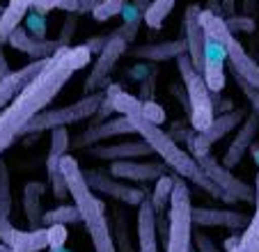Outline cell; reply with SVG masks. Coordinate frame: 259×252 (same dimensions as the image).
<instances>
[{
  "label": "cell",
  "mask_w": 259,
  "mask_h": 252,
  "mask_svg": "<svg viewBox=\"0 0 259 252\" xmlns=\"http://www.w3.org/2000/svg\"><path fill=\"white\" fill-rule=\"evenodd\" d=\"M10 73V62H7L5 53H3V41H0V78Z\"/></svg>",
  "instance_id": "b9f144b4"
},
{
  "label": "cell",
  "mask_w": 259,
  "mask_h": 252,
  "mask_svg": "<svg viewBox=\"0 0 259 252\" xmlns=\"http://www.w3.org/2000/svg\"><path fill=\"white\" fill-rule=\"evenodd\" d=\"M202 7L200 5H188L186 14H184V39L188 44V58L193 60L197 69H204V41H206V32L202 28Z\"/></svg>",
  "instance_id": "ac0fdd59"
},
{
  "label": "cell",
  "mask_w": 259,
  "mask_h": 252,
  "mask_svg": "<svg viewBox=\"0 0 259 252\" xmlns=\"http://www.w3.org/2000/svg\"><path fill=\"white\" fill-rule=\"evenodd\" d=\"M124 7H126V0H99V5L92 12V19L101 21V23L103 21H110L122 14Z\"/></svg>",
  "instance_id": "d6a6232c"
},
{
  "label": "cell",
  "mask_w": 259,
  "mask_h": 252,
  "mask_svg": "<svg viewBox=\"0 0 259 252\" xmlns=\"http://www.w3.org/2000/svg\"><path fill=\"white\" fill-rule=\"evenodd\" d=\"M3 10H5V7H0V16H3Z\"/></svg>",
  "instance_id": "7dc6e473"
},
{
  "label": "cell",
  "mask_w": 259,
  "mask_h": 252,
  "mask_svg": "<svg viewBox=\"0 0 259 252\" xmlns=\"http://www.w3.org/2000/svg\"><path fill=\"white\" fill-rule=\"evenodd\" d=\"M60 167H62L64 179L69 184V197L78 206L80 220H83L85 229H88L90 238H92L94 252H117L115 234L110 229V220H108V214H106V204L88 186L78 160L73 156H64Z\"/></svg>",
  "instance_id": "3957f363"
},
{
  "label": "cell",
  "mask_w": 259,
  "mask_h": 252,
  "mask_svg": "<svg viewBox=\"0 0 259 252\" xmlns=\"http://www.w3.org/2000/svg\"><path fill=\"white\" fill-rule=\"evenodd\" d=\"M115 112L126 115L128 119L133 121L138 136L152 147L154 154H156L158 158L175 172V175H179V177H184V179H188L191 184L200 186V188L204 190V193H209L211 197L225 199V193H223V190L206 177V172L202 170V165L197 163L195 156H193L191 151L181 149V147L172 140L170 133H165L158 124H154V121L147 119L145 112H142L140 99H136L128 92H122V90H119V92L115 94Z\"/></svg>",
  "instance_id": "7a4b0ae2"
},
{
  "label": "cell",
  "mask_w": 259,
  "mask_h": 252,
  "mask_svg": "<svg viewBox=\"0 0 259 252\" xmlns=\"http://www.w3.org/2000/svg\"><path fill=\"white\" fill-rule=\"evenodd\" d=\"M245 115H248V112L241 110V108L220 112V117H215V119L211 121L209 129H204V131H195L193 136H188V151H191L195 158L211 154V149H213L215 142L223 140L227 133H232L234 129H239V126L243 124Z\"/></svg>",
  "instance_id": "8fae6325"
},
{
  "label": "cell",
  "mask_w": 259,
  "mask_h": 252,
  "mask_svg": "<svg viewBox=\"0 0 259 252\" xmlns=\"http://www.w3.org/2000/svg\"><path fill=\"white\" fill-rule=\"evenodd\" d=\"M172 193H175V172H172V175H163L161 179L156 181L154 195L149 197V199H152L154 211H156V218L165 216V208H170Z\"/></svg>",
  "instance_id": "f1b7e54d"
},
{
  "label": "cell",
  "mask_w": 259,
  "mask_h": 252,
  "mask_svg": "<svg viewBox=\"0 0 259 252\" xmlns=\"http://www.w3.org/2000/svg\"><path fill=\"white\" fill-rule=\"evenodd\" d=\"M5 245H10L16 252H41L49 250V227H39V229H16L10 234Z\"/></svg>",
  "instance_id": "484cf974"
},
{
  "label": "cell",
  "mask_w": 259,
  "mask_h": 252,
  "mask_svg": "<svg viewBox=\"0 0 259 252\" xmlns=\"http://www.w3.org/2000/svg\"><path fill=\"white\" fill-rule=\"evenodd\" d=\"M12 252H16V250H12Z\"/></svg>",
  "instance_id": "c3c4849f"
},
{
  "label": "cell",
  "mask_w": 259,
  "mask_h": 252,
  "mask_svg": "<svg viewBox=\"0 0 259 252\" xmlns=\"http://www.w3.org/2000/svg\"><path fill=\"white\" fill-rule=\"evenodd\" d=\"M223 12L227 14V19L234 16V0H223Z\"/></svg>",
  "instance_id": "7bdbcfd3"
},
{
  "label": "cell",
  "mask_w": 259,
  "mask_h": 252,
  "mask_svg": "<svg viewBox=\"0 0 259 252\" xmlns=\"http://www.w3.org/2000/svg\"><path fill=\"white\" fill-rule=\"evenodd\" d=\"M67 238V225H51L49 227V247H64Z\"/></svg>",
  "instance_id": "8d00e7d4"
},
{
  "label": "cell",
  "mask_w": 259,
  "mask_h": 252,
  "mask_svg": "<svg viewBox=\"0 0 259 252\" xmlns=\"http://www.w3.org/2000/svg\"><path fill=\"white\" fill-rule=\"evenodd\" d=\"M12 216V184H10V167L0 158V241L7 243L14 225L10 223Z\"/></svg>",
  "instance_id": "83f0119b"
},
{
  "label": "cell",
  "mask_w": 259,
  "mask_h": 252,
  "mask_svg": "<svg viewBox=\"0 0 259 252\" xmlns=\"http://www.w3.org/2000/svg\"><path fill=\"white\" fill-rule=\"evenodd\" d=\"M138 232V252H158V227H156V211L152 206V199L147 197L138 206L136 218Z\"/></svg>",
  "instance_id": "603a6c76"
},
{
  "label": "cell",
  "mask_w": 259,
  "mask_h": 252,
  "mask_svg": "<svg viewBox=\"0 0 259 252\" xmlns=\"http://www.w3.org/2000/svg\"><path fill=\"white\" fill-rule=\"evenodd\" d=\"M126 53L136 60L165 62V60H177L181 55H188V44L186 39H170V41H158V44H140L136 49H128Z\"/></svg>",
  "instance_id": "7402d4cb"
},
{
  "label": "cell",
  "mask_w": 259,
  "mask_h": 252,
  "mask_svg": "<svg viewBox=\"0 0 259 252\" xmlns=\"http://www.w3.org/2000/svg\"><path fill=\"white\" fill-rule=\"evenodd\" d=\"M71 223H83L80 220V211L76 204H58L55 208L44 214V225H71Z\"/></svg>",
  "instance_id": "4dcf8cb0"
},
{
  "label": "cell",
  "mask_w": 259,
  "mask_h": 252,
  "mask_svg": "<svg viewBox=\"0 0 259 252\" xmlns=\"http://www.w3.org/2000/svg\"><path fill=\"white\" fill-rule=\"evenodd\" d=\"M103 97H106V92H92V94H85L83 99H78V101L71 103V106L53 108V110L46 108L44 112H39V115L28 124L25 136H30V133H41V131H53V129H62V126H71V124H78V121L92 119V117L97 115L99 106H101Z\"/></svg>",
  "instance_id": "52a82bcc"
},
{
  "label": "cell",
  "mask_w": 259,
  "mask_h": 252,
  "mask_svg": "<svg viewBox=\"0 0 259 252\" xmlns=\"http://www.w3.org/2000/svg\"><path fill=\"white\" fill-rule=\"evenodd\" d=\"M110 175L124 181H136V184H145V181H158L163 175H167V165L158 160H115L110 165Z\"/></svg>",
  "instance_id": "2e32d148"
},
{
  "label": "cell",
  "mask_w": 259,
  "mask_h": 252,
  "mask_svg": "<svg viewBox=\"0 0 259 252\" xmlns=\"http://www.w3.org/2000/svg\"><path fill=\"white\" fill-rule=\"evenodd\" d=\"M225 60L227 53L225 49L215 41L213 37L206 34L204 41V69H202V76H204L206 85L213 94H220L225 90Z\"/></svg>",
  "instance_id": "ffe728a7"
},
{
  "label": "cell",
  "mask_w": 259,
  "mask_h": 252,
  "mask_svg": "<svg viewBox=\"0 0 259 252\" xmlns=\"http://www.w3.org/2000/svg\"><path fill=\"white\" fill-rule=\"evenodd\" d=\"M46 186L41 181H28L23 186V211L28 218L30 229H39L44 225V208H41V197H44Z\"/></svg>",
  "instance_id": "4316f807"
},
{
  "label": "cell",
  "mask_w": 259,
  "mask_h": 252,
  "mask_svg": "<svg viewBox=\"0 0 259 252\" xmlns=\"http://www.w3.org/2000/svg\"><path fill=\"white\" fill-rule=\"evenodd\" d=\"M202 21V28L209 37H213L227 53V62H230L232 73L241 76L243 80H248L250 85L259 90V62L254 58H250L248 51L243 49L239 39L234 37L230 28H227V21L218 14V12H211V10H202L200 14Z\"/></svg>",
  "instance_id": "277c9868"
},
{
  "label": "cell",
  "mask_w": 259,
  "mask_h": 252,
  "mask_svg": "<svg viewBox=\"0 0 259 252\" xmlns=\"http://www.w3.org/2000/svg\"><path fill=\"white\" fill-rule=\"evenodd\" d=\"M126 51H128V39L124 37L119 30H115L113 34H108V44L103 46V51L97 55L90 73L85 76L83 92L92 94V92H99L101 88H108L110 71L115 69V64L119 62V58H122Z\"/></svg>",
  "instance_id": "30bf717a"
},
{
  "label": "cell",
  "mask_w": 259,
  "mask_h": 252,
  "mask_svg": "<svg viewBox=\"0 0 259 252\" xmlns=\"http://www.w3.org/2000/svg\"><path fill=\"white\" fill-rule=\"evenodd\" d=\"M83 177L94 193H101V195H106V197L124 202L126 206L138 208L147 199V193L142 188L126 184L124 179H117V177H113L110 172H103V170L94 167V170H83Z\"/></svg>",
  "instance_id": "7c38bea8"
},
{
  "label": "cell",
  "mask_w": 259,
  "mask_h": 252,
  "mask_svg": "<svg viewBox=\"0 0 259 252\" xmlns=\"http://www.w3.org/2000/svg\"><path fill=\"white\" fill-rule=\"evenodd\" d=\"M257 188V202H254V214L250 216L248 227L241 236H230L225 243V252H259V172L254 179Z\"/></svg>",
  "instance_id": "d4e9b609"
},
{
  "label": "cell",
  "mask_w": 259,
  "mask_h": 252,
  "mask_svg": "<svg viewBox=\"0 0 259 252\" xmlns=\"http://www.w3.org/2000/svg\"><path fill=\"white\" fill-rule=\"evenodd\" d=\"M32 10L51 12V10H62V12H76L80 10V0H10L0 16V41L5 44L10 34L21 25V21L30 14Z\"/></svg>",
  "instance_id": "9c48e42d"
},
{
  "label": "cell",
  "mask_w": 259,
  "mask_h": 252,
  "mask_svg": "<svg viewBox=\"0 0 259 252\" xmlns=\"http://www.w3.org/2000/svg\"><path fill=\"white\" fill-rule=\"evenodd\" d=\"M28 32L37 39H46V12L32 10L28 16Z\"/></svg>",
  "instance_id": "e575fe53"
},
{
  "label": "cell",
  "mask_w": 259,
  "mask_h": 252,
  "mask_svg": "<svg viewBox=\"0 0 259 252\" xmlns=\"http://www.w3.org/2000/svg\"><path fill=\"white\" fill-rule=\"evenodd\" d=\"M142 112H145V117L149 121H154V124H158L161 126L163 124V119H165V112H163V108L158 106L156 101H142Z\"/></svg>",
  "instance_id": "74e56055"
},
{
  "label": "cell",
  "mask_w": 259,
  "mask_h": 252,
  "mask_svg": "<svg viewBox=\"0 0 259 252\" xmlns=\"http://www.w3.org/2000/svg\"><path fill=\"white\" fill-rule=\"evenodd\" d=\"M234 80H236V85H239V90H241V92H243V97L250 101V106H252V110L259 115V90L254 88V85H250L248 80H243V78H241V76H236V73H234Z\"/></svg>",
  "instance_id": "d590c367"
},
{
  "label": "cell",
  "mask_w": 259,
  "mask_h": 252,
  "mask_svg": "<svg viewBox=\"0 0 259 252\" xmlns=\"http://www.w3.org/2000/svg\"><path fill=\"white\" fill-rule=\"evenodd\" d=\"M0 252H12V247H10V245H5V243L0 241Z\"/></svg>",
  "instance_id": "f6af8a7d"
},
{
  "label": "cell",
  "mask_w": 259,
  "mask_h": 252,
  "mask_svg": "<svg viewBox=\"0 0 259 252\" xmlns=\"http://www.w3.org/2000/svg\"><path fill=\"white\" fill-rule=\"evenodd\" d=\"M257 133H259V115L254 110H250L248 115H245L243 124L239 126L234 140L230 142L227 151L223 154L220 163L225 165V167H230V170H234L236 165H241V160L245 158V154L252 149L254 140H257Z\"/></svg>",
  "instance_id": "9a60e30c"
},
{
  "label": "cell",
  "mask_w": 259,
  "mask_h": 252,
  "mask_svg": "<svg viewBox=\"0 0 259 252\" xmlns=\"http://www.w3.org/2000/svg\"><path fill=\"white\" fill-rule=\"evenodd\" d=\"M252 154H254V160H259V145H252Z\"/></svg>",
  "instance_id": "bcb514c9"
},
{
  "label": "cell",
  "mask_w": 259,
  "mask_h": 252,
  "mask_svg": "<svg viewBox=\"0 0 259 252\" xmlns=\"http://www.w3.org/2000/svg\"><path fill=\"white\" fill-rule=\"evenodd\" d=\"M115 218H117V225H115V238H117L119 252H133V245H131V229H128L126 214H124L122 208H115Z\"/></svg>",
  "instance_id": "1f68e13d"
},
{
  "label": "cell",
  "mask_w": 259,
  "mask_h": 252,
  "mask_svg": "<svg viewBox=\"0 0 259 252\" xmlns=\"http://www.w3.org/2000/svg\"><path fill=\"white\" fill-rule=\"evenodd\" d=\"M92 55L94 53L85 44L58 49L37 78L25 85V90L10 106L0 110V158L16 140L25 136L28 124L55 101L64 85L92 62Z\"/></svg>",
  "instance_id": "6da1fadb"
},
{
  "label": "cell",
  "mask_w": 259,
  "mask_h": 252,
  "mask_svg": "<svg viewBox=\"0 0 259 252\" xmlns=\"http://www.w3.org/2000/svg\"><path fill=\"white\" fill-rule=\"evenodd\" d=\"M227 21V28L232 30V32H236V30H245V32H250V30L254 28L252 19H248V16H230Z\"/></svg>",
  "instance_id": "ab89813d"
},
{
  "label": "cell",
  "mask_w": 259,
  "mask_h": 252,
  "mask_svg": "<svg viewBox=\"0 0 259 252\" xmlns=\"http://www.w3.org/2000/svg\"><path fill=\"white\" fill-rule=\"evenodd\" d=\"M175 5H177V0H152V3L147 5V10L142 12V23H145L147 28L158 30L165 23L167 16L172 14Z\"/></svg>",
  "instance_id": "f546056e"
},
{
  "label": "cell",
  "mask_w": 259,
  "mask_h": 252,
  "mask_svg": "<svg viewBox=\"0 0 259 252\" xmlns=\"http://www.w3.org/2000/svg\"><path fill=\"white\" fill-rule=\"evenodd\" d=\"M193 243L197 245V250H200V252H223V250H220V247L213 243V238H211L209 234H204V232L193 234Z\"/></svg>",
  "instance_id": "f35d334b"
},
{
  "label": "cell",
  "mask_w": 259,
  "mask_h": 252,
  "mask_svg": "<svg viewBox=\"0 0 259 252\" xmlns=\"http://www.w3.org/2000/svg\"><path fill=\"white\" fill-rule=\"evenodd\" d=\"M248 223H250V216L241 214V211L215 208V206H193V225H197V227L245 229Z\"/></svg>",
  "instance_id": "d6986e66"
},
{
  "label": "cell",
  "mask_w": 259,
  "mask_h": 252,
  "mask_svg": "<svg viewBox=\"0 0 259 252\" xmlns=\"http://www.w3.org/2000/svg\"><path fill=\"white\" fill-rule=\"evenodd\" d=\"M71 147V136H69L67 126L62 129H53L51 131V147H49V156H46V177L51 184V193L58 202H64L69 197V184L64 179V172L60 167L62 158L67 156V149Z\"/></svg>",
  "instance_id": "4fadbf2b"
},
{
  "label": "cell",
  "mask_w": 259,
  "mask_h": 252,
  "mask_svg": "<svg viewBox=\"0 0 259 252\" xmlns=\"http://www.w3.org/2000/svg\"><path fill=\"white\" fill-rule=\"evenodd\" d=\"M175 62H177V71H179V76H181V82H184V90H186V94H188L193 131H204V129L211 126V121L215 119L213 92L209 90L202 71L193 64V60L188 58V55H181Z\"/></svg>",
  "instance_id": "5b68a950"
},
{
  "label": "cell",
  "mask_w": 259,
  "mask_h": 252,
  "mask_svg": "<svg viewBox=\"0 0 259 252\" xmlns=\"http://www.w3.org/2000/svg\"><path fill=\"white\" fill-rule=\"evenodd\" d=\"M92 158L99 160H133V158H147L152 156L154 149L147 145L145 140H128V142H117V145H94L88 149Z\"/></svg>",
  "instance_id": "44dd1931"
},
{
  "label": "cell",
  "mask_w": 259,
  "mask_h": 252,
  "mask_svg": "<svg viewBox=\"0 0 259 252\" xmlns=\"http://www.w3.org/2000/svg\"><path fill=\"white\" fill-rule=\"evenodd\" d=\"M49 252H71V250H67V247H49Z\"/></svg>",
  "instance_id": "ee69618b"
},
{
  "label": "cell",
  "mask_w": 259,
  "mask_h": 252,
  "mask_svg": "<svg viewBox=\"0 0 259 252\" xmlns=\"http://www.w3.org/2000/svg\"><path fill=\"white\" fill-rule=\"evenodd\" d=\"M106 44H108V34H101V37H92V39H88V41H85V46H88V49L92 51L94 55L101 53Z\"/></svg>",
  "instance_id": "60d3db41"
},
{
  "label": "cell",
  "mask_w": 259,
  "mask_h": 252,
  "mask_svg": "<svg viewBox=\"0 0 259 252\" xmlns=\"http://www.w3.org/2000/svg\"><path fill=\"white\" fill-rule=\"evenodd\" d=\"M46 62H49V58L32 60V62H28L25 67L16 69V71H10L7 76L0 78V110L5 106H10V103L25 90V85H30V82L37 78V73L46 67Z\"/></svg>",
  "instance_id": "e0dca14e"
},
{
  "label": "cell",
  "mask_w": 259,
  "mask_h": 252,
  "mask_svg": "<svg viewBox=\"0 0 259 252\" xmlns=\"http://www.w3.org/2000/svg\"><path fill=\"white\" fill-rule=\"evenodd\" d=\"M128 133H138L133 121L128 119L126 115H119L115 119H106V121H99V124H90L88 129H83V133L71 140L73 149H90L94 147L97 142H103L108 138H115V136H128Z\"/></svg>",
  "instance_id": "5bb4252c"
},
{
  "label": "cell",
  "mask_w": 259,
  "mask_h": 252,
  "mask_svg": "<svg viewBox=\"0 0 259 252\" xmlns=\"http://www.w3.org/2000/svg\"><path fill=\"white\" fill-rule=\"evenodd\" d=\"M78 16L80 14H76V12H67L64 23H62V30H60V37H58V49L73 46L71 44V37L76 34V28H78Z\"/></svg>",
  "instance_id": "836d02e7"
},
{
  "label": "cell",
  "mask_w": 259,
  "mask_h": 252,
  "mask_svg": "<svg viewBox=\"0 0 259 252\" xmlns=\"http://www.w3.org/2000/svg\"><path fill=\"white\" fill-rule=\"evenodd\" d=\"M7 44H10L12 49L25 53L32 60H46L58 51V41H51V39H37V37H32L25 28H21V25L10 34Z\"/></svg>",
  "instance_id": "cb8c5ba5"
},
{
  "label": "cell",
  "mask_w": 259,
  "mask_h": 252,
  "mask_svg": "<svg viewBox=\"0 0 259 252\" xmlns=\"http://www.w3.org/2000/svg\"><path fill=\"white\" fill-rule=\"evenodd\" d=\"M165 252H191L193 245V204L184 177L175 175V193L167 208Z\"/></svg>",
  "instance_id": "8992f818"
},
{
  "label": "cell",
  "mask_w": 259,
  "mask_h": 252,
  "mask_svg": "<svg viewBox=\"0 0 259 252\" xmlns=\"http://www.w3.org/2000/svg\"><path fill=\"white\" fill-rule=\"evenodd\" d=\"M197 163L202 165V170L206 172V177H209V179L225 193V202H230V204H234V202L254 204L257 202V188L250 186V184H245V181L239 179V177H234L230 167H225L213 154L200 156Z\"/></svg>",
  "instance_id": "ba28073f"
}]
</instances>
